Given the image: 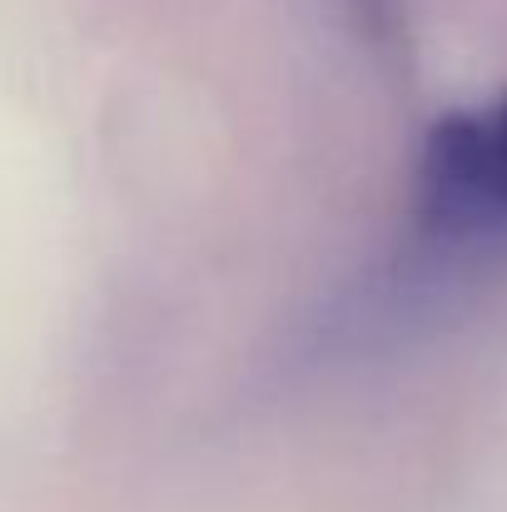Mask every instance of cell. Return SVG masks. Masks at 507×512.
Returning a JSON list of instances; mask_svg holds the SVG:
<instances>
[{
	"label": "cell",
	"mask_w": 507,
	"mask_h": 512,
	"mask_svg": "<svg viewBox=\"0 0 507 512\" xmlns=\"http://www.w3.org/2000/svg\"><path fill=\"white\" fill-rule=\"evenodd\" d=\"M488 135H493V160H498V179H503V194H507V95L503 105L488 115Z\"/></svg>",
	"instance_id": "cell-1"
}]
</instances>
